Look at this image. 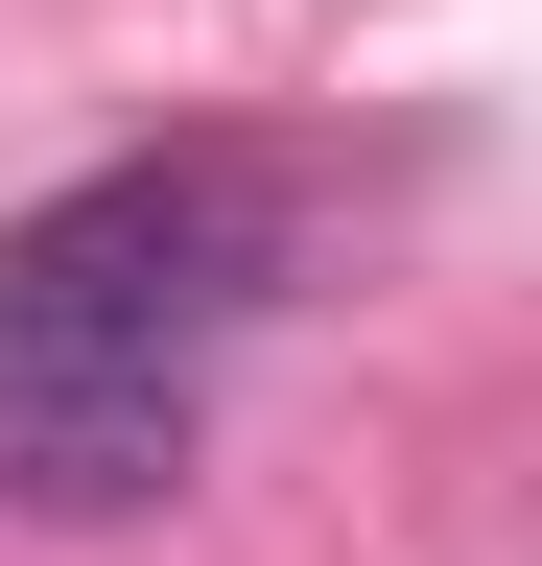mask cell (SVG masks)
I'll return each mask as SVG.
<instances>
[{
	"label": "cell",
	"instance_id": "1",
	"mask_svg": "<svg viewBox=\"0 0 542 566\" xmlns=\"http://www.w3.org/2000/svg\"><path fill=\"white\" fill-rule=\"evenodd\" d=\"M307 189L259 142H118L47 212H0V354H95V378H189L236 307H284Z\"/></svg>",
	"mask_w": 542,
	"mask_h": 566
},
{
	"label": "cell",
	"instance_id": "2",
	"mask_svg": "<svg viewBox=\"0 0 542 566\" xmlns=\"http://www.w3.org/2000/svg\"><path fill=\"white\" fill-rule=\"evenodd\" d=\"M142 495H189V378L0 354V520H142Z\"/></svg>",
	"mask_w": 542,
	"mask_h": 566
}]
</instances>
